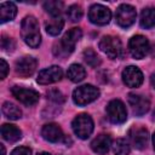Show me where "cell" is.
<instances>
[{
  "instance_id": "1",
  "label": "cell",
  "mask_w": 155,
  "mask_h": 155,
  "mask_svg": "<svg viewBox=\"0 0 155 155\" xmlns=\"http://www.w3.org/2000/svg\"><path fill=\"white\" fill-rule=\"evenodd\" d=\"M81 36H82V31L80 28H71L63 35V38L58 42L54 44L53 54L57 57H62V58L67 57L74 51L75 45L81 39Z\"/></svg>"
},
{
  "instance_id": "2",
  "label": "cell",
  "mask_w": 155,
  "mask_h": 155,
  "mask_svg": "<svg viewBox=\"0 0 155 155\" xmlns=\"http://www.w3.org/2000/svg\"><path fill=\"white\" fill-rule=\"evenodd\" d=\"M21 35H22V39L24 40V42L28 46L35 48L40 45L41 35H40V30H39V23H38L35 17L27 16L22 21Z\"/></svg>"
},
{
  "instance_id": "3",
  "label": "cell",
  "mask_w": 155,
  "mask_h": 155,
  "mask_svg": "<svg viewBox=\"0 0 155 155\" xmlns=\"http://www.w3.org/2000/svg\"><path fill=\"white\" fill-rule=\"evenodd\" d=\"M99 97V90L93 85H82L74 90L73 101L78 105H86Z\"/></svg>"
},
{
  "instance_id": "4",
  "label": "cell",
  "mask_w": 155,
  "mask_h": 155,
  "mask_svg": "<svg viewBox=\"0 0 155 155\" xmlns=\"http://www.w3.org/2000/svg\"><path fill=\"white\" fill-rule=\"evenodd\" d=\"M71 127L79 138L86 139L93 132V120L88 114H79L73 120Z\"/></svg>"
},
{
  "instance_id": "5",
  "label": "cell",
  "mask_w": 155,
  "mask_h": 155,
  "mask_svg": "<svg viewBox=\"0 0 155 155\" xmlns=\"http://www.w3.org/2000/svg\"><path fill=\"white\" fill-rule=\"evenodd\" d=\"M99 48L102 50V52H104L111 59L119 58L124 53V48H122V44H121L120 39L116 36H113V35L103 36L99 42Z\"/></svg>"
},
{
  "instance_id": "6",
  "label": "cell",
  "mask_w": 155,
  "mask_h": 155,
  "mask_svg": "<svg viewBox=\"0 0 155 155\" xmlns=\"http://www.w3.org/2000/svg\"><path fill=\"white\" fill-rule=\"evenodd\" d=\"M107 115L108 119L113 124H122L127 119V110L125 104L120 99H113L107 105Z\"/></svg>"
},
{
  "instance_id": "7",
  "label": "cell",
  "mask_w": 155,
  "mask_h": 155,
  "mask_svg": "<svg viewBox=\"0 0 155 155\" xmlns=\"http://www.w3.org/2000/svg\"><path fill=\"white\" fill-rule=\"evenodd\" d=\"M128 48H130V52H131L133 58L142 59L148 54L150 45H149V41L145 36L134 35L131 38V40L128 42Z\"/></svg>"
},
{
  "instance_id": "8",
  "label": "cell",
  "mask_w": 155,
  "mask_h": 155,
  "mask_svg": "<svg viewBox=\"0 0 155 155\" xmlns=\"http://www.w3.org/2000/svg\"><path fill=\"white\" fill-rule=\"evenodd\" d=\"M137 17V12L136 8L131 5L127 4H122L117 7L116 13H115V18H116V23L121 27V28H128L131 27Z\"/></svg>"
},
{
  "instance_id": "9",
  "label": "cell",
  "mask_w": 155,
  "mask_h": 155,
  "mask_svg": "<svg viewBox=\"0 0 155 155\" xmlns=\"http://www.w3.org/2000/svg\"><path fill=\"white\" fill-rule=\"evenodd\" d=\"M13 97H16L17 101H19L22 104L30 107L34 105L39 102L40 94L33 88H25V87H19V86H13L11 90Z\"/></svg>"
},
{
  "instance_id": "10",
  "label": "cell",
  "mask_w": 155,
  "mask_h": 155,
  "mask_svg": "<svg viewBox=\"0 0 155 155\" xmlns=\"http://www.w3.org/2000/svg\"><path fill=\"white\" fill-rule=\"evenodd\" d=\"M110 18H111V11L107 6H103L101 4H96V5L90 7L88 19L93 24H98V25L108 24L110 22Z\"/></svg>"
},
{
  "instance_id": "11",
  "label": "cell",
  "mask_w": 155,
  "mask_h": 155,
  "mask_svg": "<svg viewBox=\"0 0 155 155\" xmlns=\"http://www.w3.org/2000/svg\"><path fill=\"white\" fill-rule=\"evenodd\" d=\"M128 138L136 149H144L149 139V132L145 127L133 126L128 131Z\"/></svg>"
},
{
  "instance_id": "12",
  "label": "cell",
  "mask_w": 155,
  "mask_h": 155,
  "mask_svg": "<svg viewBox=\"0 0 155 155\" xmlns=\"http://www.w3.org/2000/svg\"><path fill=\"white\" fill-rule=\"evenodd\" d=\"M36 67H38V61L30 56L19 58L15 64L16 73L22 78H28V76L33 75Z\"/></svg>"
},
{
  "instance_id": "13",
  "label": "cell",
  "mask_w": 155,
  "mask_h": 155,
  "mask_svg": "<svg viewBox=\"0 0 155 155\" xmlns=\"http://www.w3.org/2000/svg\"><path fill=\"white\" fill-rule=\"evenodd\" d=\"M62 76H63L62 68L58 65H52V67H48V68L41 70L38 75L36 81L40 85H48V84L59 81L62 79Z\"/></svg>"
},
{
  "instance_id": "14",
  "label": "cell",
  "mask_w": 155,
  "mask_h": 155,
  "mask_svg": "<svg viewBox=\"0 0 155 155\" xmlns=\"http://www.w3.org/2000/svg\"><path fill=\"white\" fill-rule=\"evenodd\" d=\"M122 81L128 87H139L143 82V73L138 67H126L122 71Z\"/></svg>"
},
{
  "instance_id": "15",
  "label": "cell",
  "mask_w": 155,
  "mask_h": 155,
  "mask_svg": "<svg viewBox=\"0 0 155 155\" xmlns=\"http://www.w3.org/2000/svg\"><path fill=\"white\" fill-rule=\"evenodd\" d=\"M128 103L133 110V113L138 116L144 115L149 108H150V102L147 97L142 94H136V93H130L128 94Z\"/></svg>"
},
{
  "instance_id": "16",
  "label": "cell",
  "mask_w": 155,
  "mask_h": 155,
  "mask_svg": "<svg viewBox=\"0 0 155 155\" xmlns=\"http://www.w3.org/2000/svg\"><path fill=\"white\" fill-rule=\"evenodd\" d=\"M41 136L44 137V139L51 143L62 142L64 138L63 131L57 124H46L41 130Z\"/></svg>"
},
{
  "instance_id": "17",
  "label": "cell",
  "mask_w": 155,
  "mask_h": 155,
  "mask_svg": "<svg viewBox=\"0 0 155 155\" xmlns=\"http://www.w3.org/2000/svg\"><path fill=\"white\" fill-rule=\"evenodd\" d=\"M111 147V138L109 134H105V133H102L99 136H97L92 142H91V148L94 153L97 154H101V155H104L109 151Z\"/></svg>"
},
{
  "instance_id": "18",
  "label": "cell",
  "mask_w": 155,
  "mask_h": 155,
  "mask_svg": "<svg viewBox=\"0 0 155 155\" xmlns=\"http://www.w3.org/2000/svg\"><path fill=\"white\" fill-rule=\"evenodd\" d=\"M1 137L10 142V143H13V142H17L21 139L22 137V132L21 130L15 126V125H10V124H4L1 126Z\"/></svg>"
},
{
  "instance_id": "19",
  "label": "cell",
  "mask_w": 155,
  "mask_h": 155,
  "mask_svg": "<svg viewBox=\"0 0 155 155\" xmlns=\"http://www.w3.org/2000/svg\"><path fill=\"white\" fill-rule=\"evenodd\" d=\"M17 13V7L13 2L6 1L0 5V22L5 23L8 21H12Z\"/></svg>"
},
{
  "instance_id": "20",
  "label": "cell",
  "mask_w": 155,
  "mask_h": 155,
  "mask_svg": "<svg viewBox=\"0 0 155 155\" xmlns=\"http://www.w3.org/2000/svg\"><path fill=\"white\" fill-rule=\"evenodd\" d=\"M67 76L70 81L73 82H80L85 79L86 76V70L81 64H71L68 68L67 71Z\"/></svg>"
},
{
  "instance_id": "21",
  "label": "cell",
  "mask_w": 155,
  "mask_h": 155,
  "mask_svg": "<svg viewBox=\"0 0 155 155\" xmlns=\"http://www.w3.org/2000/svg\"><path fill=\"white\" fill-rule=\"evenodd\" d=\"M140 25L145 29L155 27V8L147 7L140 13Z\"/></svg>"
},
{
  "instance_id": "22",
  "label": "cell",
  "mask_w": 155,
  "mask_h": 155,
  "mask_svg": "<svg viewBox=\"0 0 155 155\" xmlns=\"http://www.w3.org/2000/svg\"><path fill=\"white\" fill-rule=\"evenodd\" d=\"M63 25H64V21L61 17H53L52 19H50L45 24V29H46L47 34H50L52 36H56L62 31Z\"/></svg>"
},
{
  "instance_id": "23",
  "label": "cell",
  "mask_w": 155,
  "mask_h": 155,
  "mask_svg": "<svg viewBox=\"0 0 155 155\" xmlns=\"http://www.w3.org/2000/svg\"><path fill=\"white\" fill-rule=\"evenodd\" d=\"M2 114L10 120H18L22 116L21 109L11 102H5L2 104Z\"/></svg>"
},
{
  "instance_id": "24",
  "label": "cell",
  "mask_w": 155,
  "mask_h": 155,
  "mask_svg": "<svg viewBox=\"0 0 155 155\" xmlns=\"http://www.w3.org/2000/svg\"><path fill=\"white\" fill-rule=\"evenodd\" d=\"M63 6H64V4L62 1H58V0H50V1H46L44 4V8L52 17H59V15L63 10Z\"/></svg>"
},
{
  "instance_id": "25",
  "label": "cell",
  "mask_w": 155,
  "mask_h": 155,
  "mask_svg": "<svg viewBox=\"0 0 155 155\" xmlns=\"http://www.w3.org/2000/svg\"><path fill=\"white\" fill-rule=\"evenodd\" d=\"M111 148L115 155H128L131 150L130 144L124 138H117L116 140H114V143L111 144Z\"/></svg>"
},
{
  "instance_id": "26",
  "label": "cell",
  "mask_w": 155,
  "mask_h": 155,
  "mask_svg": "<svg viewBox=\"0 0 155 155\" xmlns=\"http://www.w3.org/2000/svg\"><path fill=\"white\" fill-rule=\"evenodd\" d=\"M84 59L90 67H93V68H96V67H98L101 64L99 57L97 56V53L92 48H86L84 51Z\"/></svg>"
},
{
  "instance_id": "27",
  "label": "cell",
  "mask_w": 155,
  "mask_h": 155,
  "mask_svg": "<svg viewBox=\"0 0 155 155\" xmlns=\"http://www.w3.org/2000/svg\"><path fill=\"white\" fill-rule=\"evenodd\" d=\"M82 15H84L82 8L79 5H71L67 10V16L71 22H79L82 18Z\"/></svg>"
},
{
  "instance_id": "28",
  "label": "cell",
  "mask_w": 155,
  "mask_h": 155,
  "mask_svg": "<svg viewBox=\"0 0 155 155\" xmlns=\"http://www.w3.org/2000/svg\"><path fill=\"white\" fill-rule=\"evenodd\" d=\"M47 96L51 101H54L56 103H62L64 101V96L58 90H51L50 92H47Z\"/></svg>"
},
{
  "instance_id": "29",
  "label": "cell",
  "mask_w": 155,
  "mask_h": 155,
  "mask_svg": "<svg viewBox=\"0 0 155 155\" xmlns=\"http://www.w3.org/2000/svg\"><path fill=\"white\" fill-rule=\"evenodd\" d=\"M1 47L6 51H12L15 48V42L11 38H6V36H2L1 39Z\"/></svg>"
},
{
  "instance_id": "30",
  "label": "cell",
  "mask_w": 155,
  "mask_h": 155,
  "mask_svg": "<svg viewBox=\"0 0 155 155\" xmlns=\"http://www.w3.org/2000/svg\"><path fill=\"white\" fill-rule=\"evenodd\" d=\"M11 155H31V150L28 147H18L12 150Z\"/></svg>"
},
{
  "instance_id": "31",
  "label": "cell",
  "mask_w": 155,
  "mask_h": 155,
  "mask_svg": "<svg viewBox=\"0 0 155 155\" xmlns=\"http://www.w3.org/2000/svg\"><path fill=\"white\" fill-rule=\"evenodd\" d=\"M0 71H1V79H5L6 75H7V71H8V64L6 63V61L4 58L0 59Z\"/></svg>"
},
{
  "instance_id": "32",
  "label": "cell",
  "mask_w": 155,
  "mask_h": 155,
  "mask_svg": "<svg viewBox=\"0 0 155 155\" xmlns=\"http://www.w3.org/2000/svg\"><path fill=\"white\" fill-rule=\"evenodd\" d=\"M150 82H151V86L155 88V73L151 74V76H150Z\"/></svg>"
},
{
  "instance_id": "33",
  "label": "cell",
  "mask_w": 155,
  "mask_h": 155,
  "mask_svg": "<svg viewBox=\"0 0 155 155\" xmlns=\"http://www.w3.org/2000/svg\"><path fill=\"white\" fill-rule=\"evenodd\" d=\"M0 149H1V155H5V147H4V144H0Z\"/></svg>"
},
{
  "instance_id": "34",
  "label": "cell",
  "mask_w": 155,
  "mask_h": 155,
  "mask_svg": "<svg viewBox=\"0 0 155 155\" xmlns=\"http://www.w3.org/2000/svg\"><path fill=\"white\" fill-rule=\"evenodd\" d=\"M36 155H51L50 153H46V151H41V153H38Z\"/></svg>"
},
{
  "instance_id": "35",
  "label": "cell",
  "mask_w": 155,
  "mask_h": 155,
  "mask_svg": "<svg viewBox=\"0 0 155 155\" xmlns=\"http://www.w3.org/2000/svg\"><path fill=\"white\" fill-rule=\"evenodd\" d=\"M153 145H154V149H155V132L153 134Z\"/></svg>"
}]
</instances>
